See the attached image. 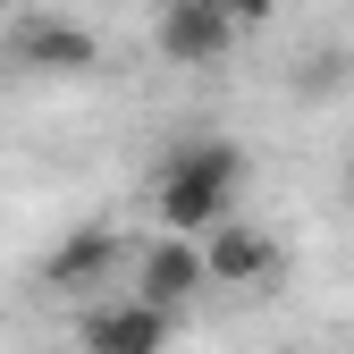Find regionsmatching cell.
<instances>
[{"mask_svg":"<svg viewBox=\"0 0 354 354\" xmlns=\"http://www.w3.org/2000/svg\"><path fill=\"white\" fill-rule=\"evenodd\" d=\"M245 177H253L245 144H228V136H177V144L160 152V169H152L160 236H194V245H203L211 228H228Z\"/></svg>","mask_w":354,"mask_h":354,"instance_id":"1","label":"cell"},{"mask_svg":"<svg viewBox=\"0 0 354 354\" xmlns=\"http://www.w3.org/2000/svg\"><path fill=\"white\" fill-rule=\"evenodd\" d=\"M203 287L211 279H203V245L194 236H152V245H136V304H144V313L186 321Z\"/></svg>","mask_w":354,"mask_h":354,"instance_id":"2","label":"cell"},{"mask_svg":"<svg viewBox=\"0 0 354 354\" xmlns=\"http://www.w3.org/2000/svg\"><path fill=\"white\" fill-rule=\"evenodd\" d=\"M228 42L236 26L219 0H160V17H152V51L169 68H211V59H228Z\"/></svg>","mask_w":354,"mask_h":354,"instance_id":"3","label":"cell"},{"mask_svg":"<svg viewBox=\"0 0 354 354\" xmlns=\"http://www.w3.org/2000/svg\"><path fill=\"white\" fill-rule=\"evenodd\" d=\"M118 253H127V236L110 228V219H84V228H68V236L51 245V261H42V287H59V295H93V287H110Z\"/></svg>","mask_w":354,"mask_h":354,"instance_id":"4","label":"cell"},{"mask_svg":"<svg viewBox=\"0 0 354 354\" xmlns=\"http://www.w3.org/2000/svg\"><path fill=\"white\" fill-rule=\"evenodd\" d=\"M270 270H279L270 228H245V219H228V228H211V236H203V279H211V287H261Z\"/></svg>","mask_w":354,"mask_h":354,"instance_id":"5","label":"cell"},{"mask_svg":"<svg viewBox=\"0 0 354 354\" xmlns=\"http://www.w3.org/2000/svg\"><path fill=\"white\" fill-rule=\"evenodd\" d=\"M17 59L42 68V76H84L102 59V42H93V26H76V17H26L17 26Z\"/></svg>","mask_w":354,"mask_h":354,"instance_id":"6","label":"cell"},{"mask_svg":"<svg viewBox=\"0 0 354 354\" xmlns=\"http://www.w3.org/2000/svg\"><path fill=\"white\" fill-rule=\"evenodd\" d=\"M169 329L177 321L144 313L136 295H118V304H93V313H84V354H160Z\"/></svg>","mask_w":354,"mask_h":354,"instance_id":"7","label":"cell"},{"mask_svg":"<svg viewBox=\"0 0 354 354\" xmlns=\"http://www.w3.org/2000/svg\"><path fill=\"white\" fill-rule=\"evenodd\" d=\"M219 9H228L236 34H253V26H270V17H279V0H219Z\"/></svg>","mask_w":354,"mask_h":354,"instance_id":"8","label":"cell"},{"mask_svg":"<svg viewBox=\"0 0 354 354\" xmlns=\"http://www.w3.org/2000/svg\"><path fill=\"white\" fill-rule=\"evenodd\" d=\"M346 203H354V152H346Z\"/></svg>","mask_w":354,"mask_h":354,"instance_id":"9","label":"cell"}]
</instances>
